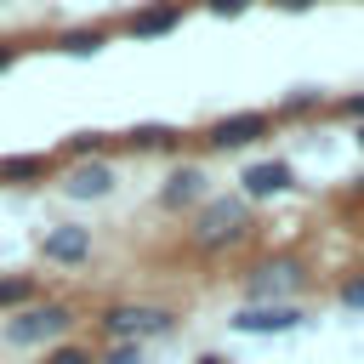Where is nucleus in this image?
I'll use <instances>...</instances> for the list:
<instances>
[{"label":"nucleus","instance_id":"obj_18","mask_svg":"<svg viewBox=\"0 0 364 364\" xmlns=\"http://www.w3.org/2000/svg\"><path fill=\"white\" fill-rule=\"evenodd\" d=\"M91 148H97V131H80V136H74L63 154H91Z\"/></svg>","mask_w":364,"mask_h":364},{"label":"nucleus","instance_id":"obj_9","mask_svg":"<svg viewBox=\"0 0 364 364\" xmlns=\"http://www.w3.org/2000/svg\"><path fill=\"white\" fill-rule=\"evenodd\" d=\"M290 182H296V171H290L284 159H262V165L245 171V193H250V199H273V193H284Z\"/></svg>","mask_w":364,"mask_h":364},{"label":"nucleus","instance_id":"obj_17","mask_svg":"<svg viewBox=\"0 0 364 364\" xmlns=\"http://www.w3.org/2000/svg\"><path fill=\"white\" fill-rule=\"evenodd\" d=\"M341 301H347V307H364V279H347V284H341Z\"/></svg>","mask_w":364,"mask_h":364},{"label":"nucleus","instance_id":"obj_3","mask_svg":"<svg viewBox=\"0 0 364 364\" xmlns=\"http://www.w3.org/2000/svg\"><path fill=\"white\" fill-rule=\"evenodd\" d=\"M68 324H74V313H68L63 301H34V307H23V313L6 324V341H17V347L57 341V336H68Z\"/></svg>","mask_w":364,"mask_h":364},{"label":"nucleus","instance_id":"obj_7","mask_svg":"<svg viewBox=\"0 0 364 364\" xmlns=\"http://www.w3.org/2000/svg\"><path fill=\"white\" fill-rule=\"evenodd\" d=\"M40 256H46V262L74 267V262H85V256H91V233H85V228H74V222H63V228H51V233L40 239Z\"/></svg>","mask_w":364,"mask_h":364},{"label":"nucleus","instance_id":"obj_25","mask_svg":"<svg viewBox=\"0 0 364 364\" xmlns=\"http://www.w3.org/2000/svg\"><path fill=\"white\" fill-rule=\"evenodd\" d=\"M358 148H364V125H358Z\"/></svg>","mask_w":364,"mask_h":364},{"label":"nucleus","instance_id":"obj_16","mask_svg":"<svg viewBox=\"0 0 364 364\" xmlns=\"http://www.w3.org/2000/svg\"><path fill=\"white\" fill-rule=\"evenodd\" d=\"M46 364H91V353H85V347H57Z\"/></svg>","mask_w":364,"mask_h":364},{"label":"nucleus","instance_id":"obj_6","mask_svg":"<svg viewBox=\"0 0 364 364\" xmlns=\"http://www.w3.org/2000/svg\"><path fill=\"white\" fill-rule=\"evenodd\" d=\"M262 136H267V114H256V108L222 114L210 125V148H245V142H262Z\"/></svg>","mask_w":364,"mask_h":364},{"label":"nucleus","instance_id":"obj_4","mask_svg":"<svg viewBox=\"0 0 364 364\" xmlns=\"http://www.w3.org/2000/svg\"><path fill=\"white\" fill-rule=\"evenodd\" d=\"M301 284V267L290 262V256H273V262H262L256 273H250V307H267V301H279V296H290Z\"/></svg>","mask_w":364,"mask_h":364},{"label":"nucleus","instance_id":"obj_10","mask_svg":"<svg viewBox=\"0 0 364 364\" xmlns=\"http://www.w3.org/2000/svg\"><path fill=\"white\" fill-rule=\"evenodd\" d=\"M205 171H193V165H182L171 182H165V193H159V205L165 210H188V205H205Z\"/></svg>","mask_w":364,"mask_h":364},{"label":"nucleus","instance_id":"obj_20","mask_svg":"<svg viewBox=\"0 0 364 364\" xmlns=\"http://www.w3.org/2000/svg\"><path fill=\"white\" fill-rule=\"evenodd\" d=\"M102 364H142V353H136V347H114Z\"/></svg>","mask_w":364,"mask_h":364},{"label":"nucleus","instance_id":"obj_12","mask_svg":"<svg viewBox=\"0 0 364 364\" xmlns=\"http://www.w3.org/2000/svg\"><path fill=\"white\" fill-rule=\"evenodd\" d=\"M28 301H34V279H28V273H6V279H0V307H17V313H23Z\"/></svg>","mask_w":364,"mask_h":364},{"label":"nucleus","instance_id":"obj_11","mask_svg":"<svg viewBox=\"0 0 364 364\" xmlns=\"http://www.w3.org/2000/svg\"><path fill=\"white\" fill-rule=\"evenodd\" d=\"M176 23H182V6H142V11H131V17H125V34L154 40V34H171Z\"/></svg>","mask_w":364,"mask_h":364},{"label":"nucleus","instance_id":"obj_15","mask_svg":"<svg viewBox=\"0 0 364 364\" xmlns=\"http://www.w3.org/2000/svg\"><path fill=\"white\" fill-rule=\"evenodd\" d=\"M171 136H176L171 125H136V131H131V142H136V148H154V142H171Z\"/></svg>","mask_w":364,"mask_h":364},{"label":"nucleus","instance_id":"obj_1","mask_svg":"<svg viewBox=\"0 0 364 364\" xmlns=\"http://www.w3.org/2000/svg\"><path fill=\"white\" fill-rule=\"evenodd\" d=\"M245 228H250V205H245V193L205 199V205H199V216H193V245H205V250H222V245L245 239Z\"/></svg>","mask_w":364,"mask_h":364},{"label":"nucleus","instance_id":"obj_14","mask_svg":"<svg viewBox=\"0 0 364 364\" xmlns=\"http://www.w3.org/2000/svg\"><path fill=\"white\" fill-rule=\"evenodd\" d=\"M40 171H46L40 154H6V159H0V176H6V182H17V176H40Z\"/></svg>","mask_w":364,"mask_h":364},{"label":"nucleus","instance_id":"obj_23","mask_svg":"<svg viewBox=\"0 0 364 364\" xmlns=\"http://www.w3.org/2000/svg\"><path fill=\"white\" fill-rule=\"evenodd\" d=\"M11 63H17V51H11V46H0V74H6Z\"/></svg>","mask_w":364,"mask_h":364},{"label":"nucleus","instance_id":"obj_8","mask_svg":"<svg viewBox=\"0 0 364 364\" xmlns=\"http://www.w3.org/2000/svg\"><path fill=\"white\" fill-rule=\"evenodd\" d=\"M63 188H68V199H102V193L114 188V165H108V159H85V165H68Z\"/></svg>","mask_w":364,"mask_h":364},{"label":"nucleus","instance_id":"obj_24","mask_svg":"<svg viewBox=\"0 0 364 364\" xmlns=\"http://www.w3.org/2000/svg\"><path fill=\"white\" fill-rule=\"evenodd\" d=\"M199 364H228V358H199Z\"/></svg>","mask_w":364,"mask_h":364},{"label":"nucleus","instance_id":"obj_2","mask_svg":"<svg viewBox=\"0 0 364 364\" xmlns=\"http://www.w3.org/2000/svg\"><path fill=\"white\" fill-rule=\"evenodd\" d=\"M171 324H176V318H171L165 307H148V301H119V307L102 313V330H108L114 347H136V341H148V336H165Z\"/></svg>","mask_w":364,"mask_h":364},{"label":"nucleus","instance_id":"obj_13","mask_svg":"<svg viewBox=\"0 0 364 364\" xmlns=\"http://www.w3.org/2000/svg\"><path fill=\"white\" fill-rule=\"evenodd\" d=\"M57 51H63V57H91V51H102V28H74V34L57 40Z\"/></svg>","mask_w":364,"mask_h":364},{"label":"nucleus","instance_id":"obj_5","mask_svg":"<svg viewBox=\"0 0 364 364\" xmlns=\"http://www.w3.org/2000/svg\"><path fill=\"white\" fill-rule=\"evenodd\" d=\"M307 313L290 307V301H267V307H239L233 313V330L239 336H279V330H296Z\"/></svg>","mask_w":364,"mask_h":364},{"label":"nucleus","instance_id":"obj_21","mask_svg":"<svg viewBox=\"0 0 364 364\" xmlns=\"http://www.w3.org/2000/svg\"><path fill=\"white\" fill-rule=\"evenodd\" d=\"M341 114H347V119H364V91H358V97H347V102H341Z\"/></svg>","mask_w":364,"mask_h":364},{"label":"nucleus","instance_id":"obj_19","mask_svg":"<svg viewBox=\"0 0 364 364\" xmlns=\"http://www.w3.org/2000/svg\"><path fill=\"white\" fill-rule=\"evenodd\" d=\"M245 6H250V0H210V11H216V17H239Z\"/></svg>","mask_w":364,"mask_h":364},{"label":"nucleus","instance_id":"obj_22","mask_svg":"<svg viewBox=\"0 0 364 364\" xmlns=\"http://www.w3.org/2000/svg\"><path fill=\"white\" fill-rule=\"evenodd\" d=\"M279 11H307V6H318V0H273Z\"/></svg>","mask_w":364,"mask_h":364}]
</instances>
